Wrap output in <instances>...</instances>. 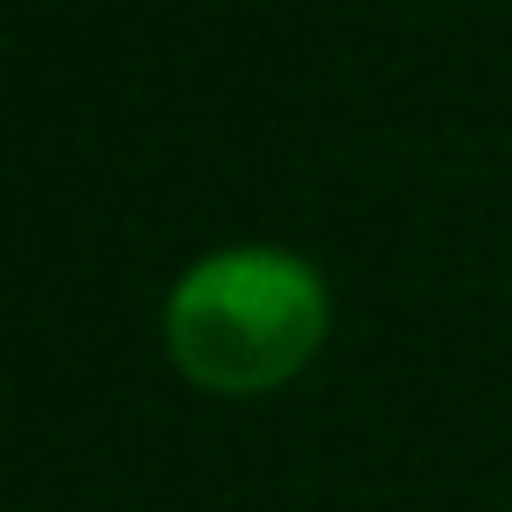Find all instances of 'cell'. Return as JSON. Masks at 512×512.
<instances>
[{
  "label": "cell",
  "mask_w": 512,
  "mask_h": 512,
  "mask_svg": "<svg viewBox=\"0 0 512 512\" xmlns=\"http://www.w3.org/2000/svg\"><path fill=\"white\" fill-rule=\"evenodd\" d=\"M323 337V281L274 246H232L197 260L169 295V344L183 372L218 393H260L288 379Z\"/></svg>",
  "instance_id": "1"
}]
</instances>
